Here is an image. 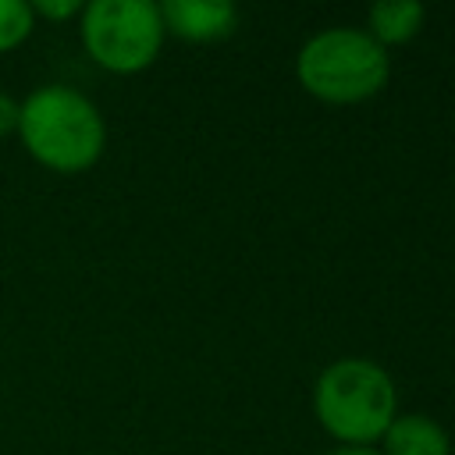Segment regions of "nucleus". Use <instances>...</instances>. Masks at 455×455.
<instances>
[{
  "label": "nucleus",
  "mask_w": 455,
  "mask_h": 455,
  "mask_svg": "<svg viewBox=\"0 0 455 455\" xmlns=\"http://www.w3.org/2000/svg\"><path fill=\"white\" fill-rule=\"evenodd\" d=\"M18 139L46 171L82 174L103 156L107 124L85 92L71 85H39L21 100Z\"/></svg>",
  "instance_id": "f257e3e1"
},
{
  "label": "nucleus",
  "mask_w": 455,
  "mask_h": 455,
  "mask_svg": "<svg viewBox=\"0 0 455 455\" xmlns=\"http://www.w3.org/2000/svg\"><path fill=\"white\" fill-rule=\"evenodd\" d=\"M398 409L395 380L370 359L331 363L313 387V412L320 427L348 448H370L384 437Z\"/></svg>",
  "instance_id": "f03ea898"
},
{
  "label": "nucleus",
  "mask_w": 455,
  "mask_h": 455,
  "mask_svg": "<svg viewBox=\"0 0 455 455\" xmlns=\"http://www.w3.org/2000/svg\"><path fill=\"white\" fill-rule=\"evenodd\" d=\"M299 85L323 103H359L384 89L387 50L363 28H323L295 57Z\"/></svg>",
  "instance_id": "7ed1b4c3"
},
{
  "label": "nucleus",
  "mask_w": 455,
  "mask_h": 455,
  "mask_svg": "<svg viewBox=\"0 0 455 455\" xmlns=\"http://www.w3.org/2000/svg\"><path fill=\"white\" fill-rule=\"evenodd\" d=\"M78 18L85 53L114 75H135L149 68L167 36L160 7L149 0H92Z\"/></svg>",
  "instance_id": "20e7f679"
},
{
  "label": "nucleus",
  "mask_w": 455,
  "mask_h": 455,
  "mask_svg": "<svg viewBox=\"0 0 455 455\" xmlns=\"http://www.w3.org/2000/svg\"><path fill=\"white\" fill-rule=\"evenodd\" d=\"M156 7L164 18V32L188 43L224 39L238 25V7L228 0H164Z\"/></svg>",
  "instance_id": "39448f33"
},
{
  "label": "nucleus",
  "mask_w": 455,
  "mask_h": 455,
  "mask_svg": "<svg viewBox=\"0 0 455 455\" xmlns=\"http://www.w3.org/2000/svg\"><path fill=\"white\" fill-rule=\"evenodd\" d=\"M380 441H384L380 455H451L448 430L437 419L419 416V412L395 416Z\"/></svg>",
  "instance_id": "423d86ee"
},
{
  "label": "nucleus",
  "mask_w": 455,
  "mask_h": 455,
  "mask_svg": "<svg viewBox=\"0 0 455 455\" xmlns=\"http://www.w3.org/2000/svg\"><path fill=\"white\" fill-rule=\"evenodd\" d=\"M423 18H427V11L416 0H380L370 7V36L380 46L409 43L419 32Z\"/></svg>",
  "instance_id": "0eeeda50"
},
{
  "label": "nucleus",
  "mask_w": 455,
  "mask_h": 455,
  "mask_svg": "<svg viewBox=\"0 0 455 455\" xmlns=\"http://www.w3.org/2000/svg\"><path fill=\"white\" fill-rule=\"evenodd\" d=\"M36 28L32 4L25 0H0V53L18 50Z\"/></svg>",
  "instance_id": "6e6552de"
},
{
  "label": "nucleus",
  "mask_w": 455,
  "mask_h": 455,
  "mask_svg": "<svg viewBox=\"0 0 455 455\" xmlns=\"http://www.w3.org/2000/svg\"><path fill=\"white\" fill-rule=\"evenodd\" d=\"M82 7L85 4H78V0H36L32 4V14H36V21L39 18L43 21H68V18L82 14Z\"/></svg>",
  "instance_id": "1a4fd4ad"
},
{
  "label": "nucleus",
  "mask_w": 455,
  "mask_h": 455,
  "mask_svg": "<svg viewBox=\"0 0 455 455\" xmlns=\"http://www.w3.org/2000/svg\"><path fill=\"white\" fill-rule=\"evenodd\" d=\"M18 114H21V100L0 92V139H7V135L18 132Z\"/></svg>",
  "instance_id": "9d476101"
},
{
  "label": "nucleus",
  "mask_w": 455,
  "mask_h": 455,
  "mask_svg": "<svg viewBox=\"0 0 455 455\" xmlns=\"http://www.w3.org/2000/svg\"><path fill=\"white\" fill-rule=\"evenodd\" d=\"M327 455H380V451H373V448H334V451H327Z\"/></svg>",
  "instance_id": "9b49d317"
}]
</instances>
